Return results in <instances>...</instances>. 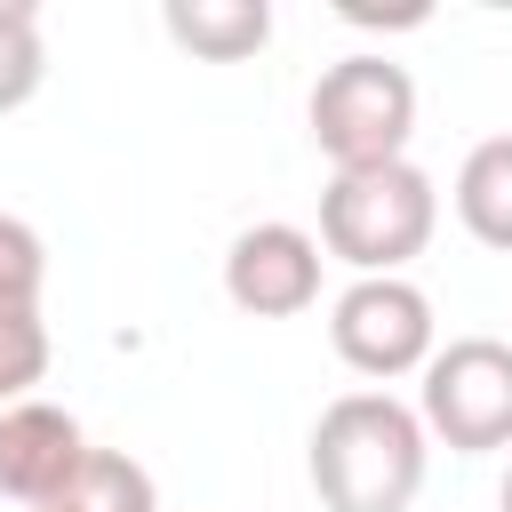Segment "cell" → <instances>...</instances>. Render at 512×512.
I'll use <instances>...</instances> for the list:
<instances>
[{"mask_svg": "<svg viewBox=\"0 0 512 512\" xmlns=\"http://www.w3.org/2000/svg\"><path fill=\"white\" fill-rule=\"evenodd\" d=\"M496 504H504V512H512V472H504V488H496Z\"/></svg>", "mask_w": 512, "mask_h": 512, "instance_id": "5bb4252c", "label": "cell"}, {"mask_svg": "<svg viewBox=\"0 0 512 512\" xmlns=\"http://www.w3.org/2000/svg\"><path fill=\"white\" fill-rule=\"evenodd\" d=\"M328 344L352 376H424L432 352H440V320H432V296L416 280H352L336 304H328Z\"/></svg>", "mask_w": 512, "mask_h": 512, "instance_id": "5b68a950", "label": "cell"}, {"mask_svg": "<svg viewBox=\"0 0 512 512\" xmlns=\"http://www.w3.org/2000/svg\"><path fill=\"white\" fill-rule=\"evenodd\" d=\"M416 416L456 456L512 448V344L504 336H456V344H440L432 368H424Z\"/></svg>", "mask_w": 512, "mask_h": 512, "instance_id": "277c9868", "label": "cell"}, {"mask_svg": "<svg viewBox=\"0 0 512 512\" xmlns=\"http://www.w3.org/2000/svg\"><path fill=\"white\" fill-rule=\"evenodd\" d=\"M456 216L480 248L512 256V136H480L456 168Z\"/></svg>", "mask_w": 512, "mask_h": 512, "instance_id": "9c48e42d", "label": "cell"}, {"mask_svg": "<svg viewBox=\"0 0 512 512\" xmlns=\"http://www.w3.org/2000/svg\"><path fill=\"white\" fill-rule=\"evenodd\" d=\"M160 24H168L176 48H192L208 64H240V56H256L272 40V8L264 0H168Z\"/></svg>", "mask_w": 512, "mask_h": 512, "instance_id": "ba28073f", "label": "cell"}, {"mask_svg": "<svg viewBox=\"0 0 512 512\" xmlns=\"http://www.w3.org/2000/svg\"><path fill=\"white\" fill-rule=\"evenodd\" d=\"M312 144L328 152V168H384V160H408V136H416V80L392 64V56H336L320 80H312Z\"/></svg>", "mask_w": 512, "mask_h": 512, "instance_id": "3957f363", "label": "cell"}, {"mask_svg": "<svg viewBox=\"0 0 512 512\" xmlns=\"http://www.w3.org/2000/svg\"><path fill=\"white\" fill-rule=\"evenodd\" d=\"M80 464H88V432H80L72 408H56V400H16V408H0V496L48 512V504L80 480Z\"/></svg>", "mask_w": 512, "mask_h": 512, "instance_id": "52a82bcc", "label": "cell"}, {"mask_svg": "<svg viewBox=\"0 0 512 512\" xmlns=\"http://www.w3.org/2000/svg\"><path fill=\"white\" fill-rule=\"evenodd\" d=\"M48 288V248L24 216H0V304H40Z\"/></svg>", "mask_w": 512, "mask_h": 512, "instance_id": "4fadbf2b", "label": "cell"}, {"mask_svg": "<svg viewBox=\"0 0 512 512\" xmlns=\"http://www.w3.org/2000/svg\"><path fill=\"white\" fill-rule=\"evenodd\" d=\"M424 416L392 392H344L312 424V488L328 512H408L424 488Z\"/></svg>", "mask_w": 512, "mask_h": 512, "instance_id": "6da1fadb", "label": "cell"}, {"mask_svg": "<svg viewBox=\"0 0 512 512\" xmlns=\"http://www.w3.org/2000/svg\"><path fill=\"white\" fill-rule=\"evenodd\" d=\"M432 224H440V192L416 160L336 168L320 192V248L360 280H392L400 264H416L432 248Z\"/></svg>", "mask_w": 512, "mask_h": 512, "instance_id": "7a4b0ae2", "label": "cell"}, {"mask_svg": "<svg viewBox=\"0 0 512 512\" xmlns=\"http://www.w3.org/2000/svg\"><path fill=\"white\" fill-rule=\"evenodd\" d=\"M224 296L256 320H296L320 304V240L304 224H248L224 248Z\"/></svg>", "mask_w": 512, "mask_h": 512, "instance_id": "8992f818", "label": "cell"}, {"mask_svg": "<svg viewBox=\"0 0 512 512\" xmlns=\"http://www.w3.org/2000/svg\"><path fill=\"white\" fill-rule=\"evenodd\" d=\"M48 512H160V488H152V472H144L136 456H120V448H88L80 480H72Z\"/></svg>", "mask_w": 512, "mask_h": 512, "instance_id": "30bf717a", "label": "cell"}, {"mask_svg": "<svg viewBox=\"0 0 512 512\" xmlns=\"http://www.w3.org/2000/svg\"><path fill=\"white\" fill-rule=\"evenodd\" d=\"M48 80V48H40V8L32 0H0V112L32 104Z\"/></svg>", "mask_w": 512, "mask_h": 512, "instance_id": "8fae6325", "label": "cell"}, {"mask_svg": "<svg viewBox=\"0 0 512 512\" xmlns=\"http://www.w3.org/2000/svg\"><path fill=\"white\" fill-rule=\"evenodd\" d=\"M40 376H48V320H40V304H0V408L32 400Z\"/></svg>", "mask_w": 512, "mask_h": 512, "instance_id": "7c38bea8", "label": "cell"}]
</instances>
